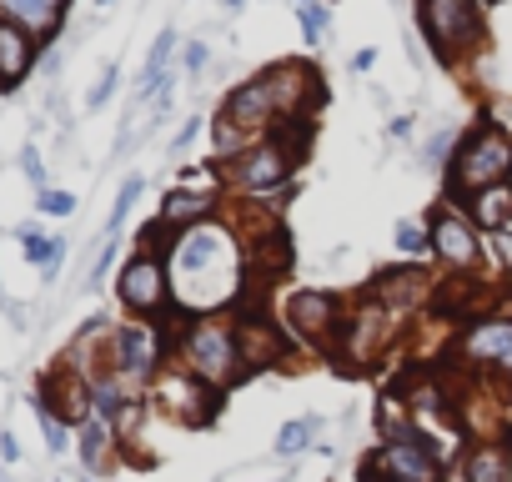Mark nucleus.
<instances>
[{
	"mask_svg": "<svg viewBox=\"0 0 512 482\" xmlns=\"http://www.w3.org/2000/svg\"><path fill=\"white\" fill-rule=\"evenodd\" d=\"M236 241L241 236H231L226 221H201L171 241L166 272H171V297L181 317L186 312L211 317L216 307H236L241 277H246V252Z\"/></svg>",
	"mask_w": 512,
	"mask_h": 482,
	"instance_id": "1",
	"label": "nucleus"
},
{
	"mask_svg": "<svg viewBox=\"0 0 512 482\" xmlns=\"http://www.w3.org/2000/svg\"><path fill=\"white\" fill-rule=\"evenodd\" d=\"M176 362L201 377L211 392L231 387L246 377L241 367V337H236V317L226 312H211V317H186L176 327Z\"/></svg>",
	"mask_w": 512,
	"mask_h": 482,
	"instance_id": "2",
	"label": "nucleus"
},
{
	"mask_svg": "<svg viewBox=\"0 0 512 482\" xmlns=\"http://www.w3.org/2000/svg\"><path fill=\"white\" fill-rule=\"evenodd\" d=\"M502 181H512V136L497 131L492 121H477V126L457 141V151H452V161H447L442 196H447L452 206H467L477 191L502 186Z\"/></svg>",
	"mask_w": 512,
	"mask_h": 482,
	"instance_id": "3",
	"label": "nucleus"
},
{
	"mask_svg": "<svg viewBox=\"0 0 512 482\" xmlns=\"http://www.w3.org/2000/svg\"><path fill=\"white\" fill-rule=\"evenodd\" d=\"M482 6L487 0H417V21L437 61L457 66L482 46Z\"/></svg>",
	"mask_w": 512,
	"mask_h": 482,
	"instance_id": "4",
	"label": "nucleus"
},
{
	"mask_svg": "<svg viewBox=\"0 0 512 482\" xmlns=\"http://www.w3.org/2000/svg\"><path fill=\"white\" fill-rule=\"evenodd\" d=\"M166 337L151 327V322H121V327H111V337H106V352H101V372H116V377H126L131 387H141V382H151L166 362Z\"/></svg>",
	"mask_w": 512,
	"mask_h": 482,
	"instance_id": "5",
	"label": "nucleus"
},
{
	"mask_svg": "<svg viewBox=\"0 0 512 482\" xmlns=\"http://www.w3.org/2000/svg\"><path fill=\"white\" fill-rule=\"evenodd\" d=\"M116 297L131 317H156V312H176V297H171V272L161 257L151 252H131L121 277H116Z\"/></svg>",
	"mask_w": 512,
	"mask_h": 482,
	"instance_id": "6",
	"label": "nucleus"
},
{
	"mask_svg": "<svg viewBox=\"0 0 512 482\" xmlns=\"http://www.w3.org/2000/svg\"><path fill=\"white\" fill-rule=\"evenodd\" d=\"M397 327H402V317L397 312H387L372 292L357 302V312L342 322V362L347 367H372V357H382L387 352V342L397 337Z\"/></svg>",
	"mask_w": 512,
	"mask_h": 482,
	"instance_id": "7",
	"label": "nucleus"
},
{
	"mask_svg": "<svg viewBox=\"0 0 512 482\" xmlns=\"http://www.w3.org/2000/svg\"><path fill=\"white\" fill-rule=\"evenodd\" d=\"M282 317H287V327L307 342V347H322V352H337V337H342V302H337V292H317V287H302V292H292L287 297V307H282Z\"/></svg>",
	"mask_w": 512,
	"mask_h": 482,
	"instance_id": "8",
	"label": "nucleus"
},
{
	"mask_svg": "<svg viewBox=\"0 0 512 482\" xmlns=\"http://www.w3.org/2000/svg\"><path fill=\"white\" fill-rule=\"evenodd\" d=\"M151 402H156L161 412H171L176 422H186V427H201V422H211V412H216V392H211L201 377H191L181 362H166V367L151 377Z\"/></svg>",
	"mask_w": 512,
	"mask_h": 482,
	"instance_id": "9",
	"label": "nucleus"
},
{
	"mask_svg": "<svg viewBox=\"0 0 512 482\" xmlns=\"http://www.w3.org/2000/svg\"><path fill=\"white\" fill-rule=\"evenodd\" d=\"M427 241H432V257H437L447 272H457V277L472 272L477 257H482V236H477L472 216L457 211V206H437V211H432V221H427Z\"/></svg>",
	"mask_w": 512,
	"mask_h": 482,
	"instance_id": "10",
	"label": "nucleus"
},
{
	"mask_svg": "<svg viewBox=\"0 0 512 482\" xmlns=\"http://www.w3.org/2000/svg\"><path fill=\"white\" fill-rule=\"evenodd\" d=\"M387 482H442V457L427 447L417 432H392L372 457H367Z\"/></svg>",
	"mask_w": 512,
	"mask_h": 482,
	"instance_id": "11",
	"label": "nucleus"
},
{
	"mask_svg": "<svg viewBox=\"0 0 512 482\" xmlns=\"http://www.w3.org/2000/svg\"><path fill=\"white\" fill-rule=\"evenodd\" d=\"M262 76L272 81V96H277V126L282 121H312V111L322 106V76L307 61H277Z\"/></svg>",
	"mask_w": 512,
	"mask_h": 482,
	"instance_id": "12",
	"label": "nucleus"
},
{
	"mask_svg": "<svg viewBox=\"0 0 512 482\" xmlns=\"http://www.w3.org/2000/svg\"><path fill=\"white\" fill-rule=\"evenodd\" d=\"M457 357L512 377V317H472L457 337Z\"/></svg>",
	"mask_w": 512,
	"mask_h": 482,
	"instance_id": "13",
	"label": "nucleus"
},
{
	"mask_svg": "<svg viewBox=\"0 0 512 482\" xmlns=\"http://www.w3.org/2000/svg\"><path fill=\"white\" fill-rule=\"evenodd\" d=\"M216 121H231V126L246 131L251 141H262V136L277 126V96H272V81H267V76L241 81V86L221 101V116H216Z\"/></svg>",
	"mask_w": 512,
	"mask_h": 482,
	"instance_id": "14",
	"label": "nucleus"
},
{
	"mask_svg": "<svg viewBox=\"0 0 512 482\" xmlns=\"http://www.w3.org/2000/svg\"><path fill=\"white\" fill-rule=\"evenodd\" d=\"M36 402H46L66 427H81V422H91V417H96L91 377H86V372H76L71 362H61V367L46 377V387H41V397H36Z\"/></svg>",
	"mask_w": 512,
	"mask_h": 482,
	"instance_id": "15",
	"label": "nucleus"
},
{
	"mask_svg": "<svg viewBox=\"0 0 512 482\" xmlns=\"http://www.w3.org/2000/svg\"><path fill=\"white\" fill-rule=\"evenodd\" d=\"M372 297H377L387 312L407 317V312H417V307H427V302L437 297V282H432L422 267H402V272H382V277L372 282Z\"/></svg>",
	"mask_w": 512,
	"mask_h": 482,
	"instance_id": "16",
	"label": "nucleus"
},
{
	"mask_svg": "<svg viewBox=\"0 0 512 482\" xmlns=\"http://www.w3.org/2000/svg\"><path fill=\"white\" fill-rule=\"evenodd\" d=\"M36 51H41V41H36L26 26H16V21L0 16V91H16V86L31 76Z\"/></svg>",
	"mask_w": 512,
	"mask_h": 482,
	"instance_id": "17",
	"label": "nucleus"
},
{
	"mask_svg": "<svg viewBox=\"0 0 512 482\" xmlns=\"http://www.w3.org/2000/svg\"><path fill=\"white\" fill-rule=\"evenodd\" d=\"M236 337H241V367H246V377L262 372V367H277L282 352H287L277 322H262V317H236Z\"/></svg>",
	"mask_w": 512,
	"mask_h": 482,
	"instance_id": "18",
	"label": "nucleus"
},
{
	"mask_svg": "<svg viewBox=\"0 0 512 482\" xmlns=\"http://www.w3.org/2000/svg\"><path fill=\"white\" fill-rule=\"evenodd\" d=\"M216 211H221V201H216V191H191V186H176V191H166V201H161V211H156V221L166 226V231H191V226H201V221H216Z\"/></svg>",
	"mask_w": 512,
	"mask_h": 482,
	"instance_id": "19",
	"label": "nucleus"
},
{
	"mask_svg": "<svg viewBox=\"0 0 512 482\" xmlns=\"http://www.w3.org/2000/svg\"><path fill=\"white\" fill-rule=\"evenodd\" d=\"M66 6H71V0H0V16L16 21V26H26V31L41 41V36H51V31L66 21Z\"/></svg>",
	"mask_w": 512,
	"mask_h": 482,
	"instance_id": "20",
	"label": "nucleus"
},
{
	"mask_svg": "<svg viewBox=\"0 0 512 482\" xmlns=\"http://www.w3.org/2000/svg\"><path fill=\"white\" fill-rule=\"evenodd\" d=\"M462 482H512V447L472 442L462 457Z\"/></svg>",
	"mask_w": 512,
	"mask_h": 482,
	"instance_id": "21",
	"label": "nucleus"
},
{
	"mask_svg": "<svg viewBox=\"0 0 512 482\" xmlns=\"http://www.w3.org/2000/svg\"><path fill=\"white\" fill-rule=\"evenodd\" d=\"M467 216H472V226H482V231H507V226H512V181L477 191V196L467 201Z\"/></svg>",
	"mask_w": 512,
	"mask_h": 482,
	"instance_id": "22",
	"label": "nucleus"
},
{
	"mask_svg": "<svg viewBox=\"0 0 512 482\" xmlns=\"http://www.w3.org/2000/svg\"><path fill=\"white\" fill-rule=\"evenodd\" d=\"M111 452H116V432H111V422H101V417L81 422V462H86L91 472H101V467L111 462Z\"/></svg>",
	"mask_w": 512,
	"mask_h": 482,
	"instance_id": "23",
	"label": "nucleus"
},
{
	"mask_svg": "<svg viewBox=\"0 0 512 482\" xmlns=\"http://www.w3.org/2000/svg\"><path fill=\"white\" fill-rule=\"evenodd\" d=\"M21 252L31 267H41L46 277H56V267L66 262V241L61 236H41V231H21Z\"/></svg>",
	"mask_w": 512,
	"mask_h": 482,
	"instance_id": "24",
	"label": "nucleus"
},
{
	"mask_svg": "<svg viewBox=\"0 0 512 482\" xmlns=\"http://www.w3.org/2000/svg\"><path fill=\"white\" fill-rule=\"evenodd\" d=\"M297 21H302V41L307 46H322L327 41V11H322V0H297Z\"/></svg>",
	"mask_w": 512,
	"mask_h": 482,
	"instance_id": "25",
	"label": "nucleus"
},
{
	"mask_svg": "<svg viewBox=\"0 0 512 482\" xmlns=\"http://www.w3.org/2000/svg\"><path fill=\"white\" fill-rule=\"evenodd\" d=\"M36 417H41L46 447H51V452H66V447H71V427H66V422H61V417H56V412H51L46 402H36Z\"/></svg>",
	"mask_w": 512,
	"mask_h": 482,
	"instance_id": "26",
	"label": "nucleus"
},
{
	"mask_svg": "<svg viewBox=\"0 0 512 482\" xmlns=\"http://www.w3.org/2000/svg\"><path fill=\"white\" fill-rule=\"evenodd\" d=\"M482 252L497 262V272H512V226L507 231H487L482 236Z\"/></svg>",
	"mask_w": 512,
	"mask_h": 482,
	"instance_id": "27",
	"label": "nucleus"
},
{
	"mask_svg": "<svg viewBox=\"0 0 512 482\" xmlns=\"http://www.w3.org/2000/svg\"><path fill=\"white\" fill-rule=\"evenodd\" d=\"M136 196H141V176H126V186H121V196H116V206H111V236L121 231V221L131 216V206H136Z\"/></svg>",
	"mask_w": 512,
	"mask_h": 482,
	"instance_id": "28",
	"label": "nucleus"
},
{
	"mask_svg": "<svg viewBox=\"0 0 512 482\" xmlns=\"http://www.w3.org/2000/svg\"><path fill=\"white\" fill-rule=\"evenodd\" d=\"M307 437H312V422H287L277 432V452L282 457H297V452H307Z\"/></svg>",
	"mask_w": 512,
	"mask_h": 482,
	"instance_id": "29",
	"label": "nucleus"
},
{
	"mask_svg": "<svg viewBox=\"0 0 512 482\" xmlns=\"http://www.w3.org/2000/svg\"><path fill=\"white\" fill-rule=\"evenodd\" d=\"M36 206H41L46 216H71V211H76V196H71V191H51V186H46V191L36 196Z\"/></svg>",
	"mask_w": 512,
	"mask_h": 482,
	"instance_id": "30",
	"label": "nucleus"
},
{
	"mask_svg": "<svg viewBox=\"0 0 512 482\" xmlns=\"http://www.w3.org/2000/svg\"><path fill=\"white\" fill-rule=\"evenodd\" d=\"M397 247L417 257V252H427V247H432V241H427V231H422L417 221H402V226H397Z\"/></svg>",
	"mask_w": 512,
	"mask_h": 482,
	"instance_id": "31",
	"label": "nucleus"
},
{
	"mask_svg": "<svg viewBox=\"0 0 512 482\" xmlns=\"http://www.w3.org/2000/svg\"><path fill=\"white\" fill-rule=\"evenodd\" d=\"M21 171H26V176H31V181L46 191V161H41V151H36V146H26V151H21Z\"/></svg>",
	"mask_w": 512,
	"mask_h": 482,
	"instance_id": "32",
	"label": "nucleus"
},
{
	"mask_svg": "<svg viewBox=\"0 0 512 482\" xmlns=\"http://www.w3.org/2000/svg\"><path fill=\"white\" fill-rule=\"evenodd\" d=\"M116 81H121V71H116V66H106V76H101V86L91 91V111H101V106L111 101V91H116Z\"/></svg>",
	"mask_w": 512,
	"mask_h": 482,
	"instance_id": "33",
	"label": "nucleus"
},
{
	"mask_svg": "<svg viewBox=\"0 0 512 482\" xmlns=\"http://www.w3.org/2000/svg\"><path fill=\"white\" fill-rule=\"evenodd\" d=\"M111 262H116V241H106V247H101V257H96V267H91V287L111 272Z\"/></svg>",
	"mask_w": 512,
	"mask_h": 482,
	"instance_id": "34",
	"label": "nucleus"
},
{
	"mask_svg": "<svg viewBox=\"0 0 512 482\" xmlns=\"http://www.w3.org/2000/svg\"><path fill=\"white\" fill-rule=\"evenodd\" d=\"M201 66H206V46L191 41V46H186V71H201Z\"/></svg>",
	"mask_w": 512,
	"mask_h": 482,
	"instance_id": "35",
	"label": "nucleus"
},
{
	"mask_svg": "<svg viewBox=\"0 0 512 482\" xmlns=\"http://www.w3.org/2000/svg\"><path fill=\"white\" fill-rule=\"evenodd\" d=\"M0 457H6V462H16V457H21V442H16L11 432H0Z\"/></svg>",
	"mask_w": 512,
	"mask_h": 482,
	"instance_id": "36",
	"label": "nucleus"
},
{
	"mask_svg": "<svg viewBox=\"0 0 512 482\" xmlns=\"http://www.w3.org/2000/svg\"><path fill=\"white\" fill-rule=\"evenodd\" d=\"M196 126H201V121H186V126H181V136H176V151H181V146H191V136H196Z\"/></svg>",
	"mask_w": 512,
	"mask_h": 482,
	"instance_id": "37",
	"label": "nucleus"
},
{
	"mask_svg": "<svg viewBox=\"0 0 512 482\" xmlns=\"http://www.w3.org/2000/svg\"><path fill=\"white\" fill-rule=\"evenodd\" d=\"M372 61H377V56H372V51H362V56H352V71H372Z\"/></svg>",
	"mask_w": 512,
	"mask_h": 482,
	"instance_id": "38",
	"label": "nucleus"
},
{
	"mask_svg": "<svg viewBox=\"0 0 512 482\" xmlns=\"http://www.w3.org/2000/svg\"><path fill=\"white\" fill-rule=\"evenodd\" d=\"M362 482H387V477H382V472H377L372 462H362Z\"/></svg>",
	"mask_w": 512,
	"mask_h": 482,
	"instance_id": "39",
	"label": "nucleus"
},
{
	"mask_svg": "<svg viewBox=\"0 0 512 482\" xmlns=\"http://www.w3.org/2000/svg\"><path fill=\"white\" fill-rule=\"evenodd\" d=\"M221 6H226V11H241V6H246V0H221Z\"/></svg>",
	"mask_w": 512,
	"mask_h": 482,
	"instance_id": "40",
	"label": "nucleus"
},
{
	"mask_svg": "<svg viewBox=\"0 0 512 482\" xmlns=\"http://www.w3.org/2000/svg\"><path fill=\"white\" fill-rule=\"evenodd\" d=\"M96 6H116V0H96Z\"/></svg>",
	"mask_w": 512,
	"mask_h": 482,
	"instance_id": "41",
	"label": "nucleus"
}]
</instances>
